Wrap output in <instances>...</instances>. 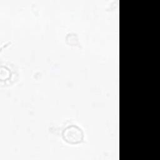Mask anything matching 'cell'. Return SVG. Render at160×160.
I'll use <instances>...</instances> for the list:
<instances>
[{
    "mask_svg": "<svg viewBox=\"0 0 160 160\" xmlns=\"http://www.w3.org/2000/svg\"><path fill=\"white\" fill-rule=\"evenodd\" d=\"M63 139L69 144H76L80 143L83 139L84 134L82 129L76 125L66 126L62 133Z\"/></svg>",
    "mask_w": 160,
    "mask_h": 160,
    "instance_id": "cell-1",
    "label": "cell"
}]
</instances>
